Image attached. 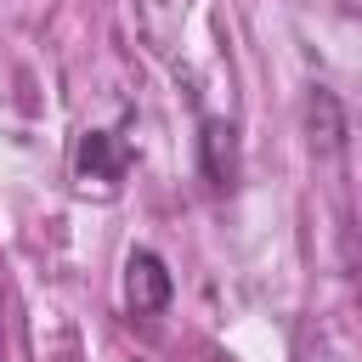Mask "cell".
<instances>
[{
  "label": "cell",
  "instance_id": "cell-1",
  "mask_svg": "<svg viewBox=\"0 0 362 362\" xmlns=\"http://www.w3.org/2000/svg\"><path fill=\"white\" fill-rule=\"evenodd\" d=\"M124 300H130L136 317H158L170 305V272H164V260L153 249L130 255V266H124Z\"/></svg>",
  "mask_w": 362,
  "mask_h": 362
},
{
  "label": "cell",
  "instance_id": "cell-2",
  "mask_svg": "<svg viewBox=\"0 0 362 362\" xmlns=\"http://www.w3.org/2000/svg\"><path fill=\"white\" fill-rule=\"evenodd\" d=\"M204 175H209V187L238 181V130L226 119H204Z\"/></svg>",
  "mask_w": 362,
  "mask_h": 362
},
{
  "label": "cell",
  "instance_id": "cell-3",
  "mask_svg": "<svg viewBox=\"0 0 362 362\" xmlns=\"http://www.w3.org/2000/svg\"><path fill=\"white\" fill-rule=\"evenodd\" d=\"M124 170H130V153H124L107 130H90V136H85V147H79V175H85V181L113 187Z\"/></svg>",
  "mask_w": 362,
  "mask_h": 362
}]
</instances>
